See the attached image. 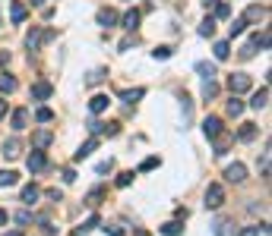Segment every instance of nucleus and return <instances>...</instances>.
<instances>
[{"label":"nucleus","instance_id":"1","mask_svg":"<svg viewBox=\"0 0 272 236\" xmlns=\"http://www.w3.org/2000/svg\"><path fill=\"white\" fill-rule=\"evenodd\" d=\"M206 208H212V211H215V208H222L225 205V189L218 186V183H209V189H206V201H203Z\"/></svg>","mask_w":272,"mask_h":236},{"label":"nucleus","instance_id":"2","mask_svg":"<svg viewBox=\"0 0 272 236\" xmlns=\"http://www.w3.org/2000/svg\"><path fill=\"white\" fill-rule=\"evenodd\" d=\"M250 76L247 73H234V76L228 79V89H231V94H244V91H250Z\"/></svg>","mask_w":272,"mask_h":236},{"label":"nucleus","instance_id":"3","mask_svg":"<svg viewBox=\"0 0 272 236\" xmlns=\"http://www.w3.org/2000/svg\"><path fill=\"white\" fill-rule=\"evenodd\" d=\"M225 180H228V183H244V180H247V167L244 164H228L225 167Z\"/></svg>","mask_w":272,"mask_h":236},{"label":"nucleus","instance_id":"4","mask_svg":"<svg viewBox=\"0 0 272 236\" xmlns=\"http://www.w3.org/2000/svg\"><path fill=\"white\" fill-rule=\"evenodd\" d=\"M25 167H29L32 173H42L44 167H48V158H44V151H35V148H32V154H29V161H25Z\"/></svg>","mask_w":272,"mask_h":236},{"label":"nucleus","instance_id":"5","mask_svg":"<svg viewBox=\"0 0 272 236\" xmlns=\"http://www.w3.org/2000/svg\"><path fill=\"white\" fill-rule=\"evenodd\" d=\"M54 142V132H48V129H38V132H32V148L35 151H44V148Z\"/></svg>","mask_w":272,"mask_h":236},{"label":"nucleus","instance_id":"6","mask_svg":"<svg viewBox=\"0 0 272 236\" xmlns=\"http://www.w3.org/2000/svg\"><path fill=\"white\" fill-rule=\"evenodd\" d=\"M203 132H206V139L222 136V120H218V117H206L203 120Z\"/></svg>","mask_w":272,"mask_h":236},{"label":"nucleus","instance_id":"7","mask_svg":"<svg viewBox=\"0 0 272 236\" xmlns=\"http://www.w3.org/2000/svg\"><path fill=\"white\" fill-rule=\"evenodd\" d=\"M48 38H54V32H29L25 44H29V51H38V47H42V41H48Z\"/></svg>","mask_w":272,"mask_h":236},{"label":"nucleus","instance_id":"8","mask_svg":"<svg viewBox=\"0 0 272 236\" xmlns=\"http://www.w3.org/2000/svg\"><path fill=\"white\" fill-rule=\"evenodd\" d=\"M25 16H29V10H25V6L19 3V0H13V3H10V19H13L16 25H22V22H25Z\"/></svg>","mask_w":272,"mask_h":236},{"label":"nucleus","instance_id":"9","mask_svg":"<svg viewBox=\"0 0 272 236\" xmlns=\"http://www.w3.org/2000/svg\"><path fill=\"white\" fill-rule=\"evenodd\" d=\"M95 148H98V136H92L89 142H83V145H79V151L73 154V161H83V158H89V154L95 151Z\"/></svg>","mask_w":272,"mask_h":236},{"label":"nucleus","instance_id":"10","mask_svg":"<svg viewBox=\"0 0 272 236\" xmlns=\"http://www.w3.org/2000/svg\"><path fill=\"white\" fill-rule=\"evenodd\" d=\"M108 104H111L108 94H95V98L89 101V110H92V113H105V110H108Z\"/></svg>","mask_w":272,"mask_h":236},{"label":"nucleus","instance_id":"11","mask_svg":"<svg viewBox=\"0 0 272 236\" xmlns=\"http://www.w3.org/2000/svg\"><path fill=\"white\" fill-rule=\"evenodd\" d=\"M51 91H54V89H51L48 82H35V85H32V98H35V101H48Z\"/></svg>","mask_w":272,"mask_h":236},{"label":"nucleus","instance_id":"12","mask_svg":"<svg viewBox=\"0 0 272 236\" xmlns=\"http://www.w3.org/2000/svg\"><path fill=\"white\" fill-rule=\"evenodd\" d=\"M266 104H269V89H260V91H253V101H250V107H253V110H263Z\"/></svg>","mask_w":272,"mask_h":236},{"label":"nucleus","instance_id":"13","mask_svg":"<svg viewBox=\"0 0 272 236\" xmlns=\"http://www.w3.org/2000/svg\"><path fill=\"white\" fill-rule=\"evenodd\" d=\"M263 16H266V6H250V10L244 13L241 19H244V22H260Z\"/></svg>","mask_w":272,"mask_h":236},{"label":"nucleus","instance_id":"14","mask_svg":"<svg viewBox=\"0 0 272 236\" xmlns=\"http://www.w3.org/2000/svg\"><path fill=\"white\" fill-rule=\"evenodd\" d=\"M158 230H162L165 236H181L184 233V224H181V220H168V224H162Z\"/></svg>","mask_w":272,"mask_h":236},{"label":"nucleus","instance_id":"15","mask_svg":"<svg viewBox=\"0 0 272 236\" xmlns=\"http://www.w3.org/2000/svg\"><path fill=\"white\" fill-rule=\"evenodd\" d=\"M29 126V110H13V129H25Z\"/></svg>","mask_w":272,"mask_h":236},{"label":"nucleus","instance_id":"16","mask_svg":"<svg viewBox=\"0 0 272 236\" xmlns=\"http://www.w3.org/2000/svg\"><path fill=\"white\" fill-rule=\"evenodd\" d=\"M98 25H105V29L117 25V13L114 10H102V13H98Z\"/></svg>","mask_w":272,"mask_h":236},{"label":"nucleus","instance_id":"17","mask_svg":"<svg viewBox=\"0 0 272 236\" xmlns=\"http://www.w3.org/2000/svg\"><path fill=\"white\" fill-rule=\"evenodd\" d=\"M196 73H200L203 79H215V63H209V60H200V63H196Z\"/></svg>","mask_w":272,"mask_h":236},{"label":"nucleus","instance_id":"18","mask_svg":"<svg viewBox=\"0 0 272 236\" xmlns=\"http://www.w3.org/2000/svg\"><path fill=\"white\" fill-rule=\"evenodd\" d=\"M136 25H139V10L124 13V29H127V32H136Z\"/></svg>","mask_w":272,"mask_h":236},{"label":"nucleus","instance_id":"19","mask_svg":"<svg viewBox=\"0 0 272 236\" xmlns=\"http://www.w3.org/2000/svg\"><path fill=\"white\" fill-rule=\"evenodd\" d=\"M237 139H241V142H253L256 139V123H244L241 132H237Z\"/></svg>","mask_w":272,"mask_h":236},{"label":"nucleus","instance_id":"20","mask_svg":"<svg viewBox=\"0 0 272 236\" xmlns=\"http://www.w3.org/2000/svg\"><path fill=\"white\" fill-rule=\"evenodd\" d=\"M237 230H234V224L231 220H218L215 224V236H234Z\"/></svg>","mask_w":272,"mask_h":236},{"label":"nucleus","instance_id":"21","mask_svg":"<svg viewBox=\"0 0 272 236\" xmlns=\"http://www.w3.org/2000/svg\"><path fill=\"white\" fill-rule=\"evenodd\" d=\"M0 91H3V94L16 91V79H13L10 73H3V76H0Z\"/></svg>","mask_w":272,"mask_h":236},{"label":"nucleus","instance_id":"22","mask_svg":"<svg viewBox=\"0 0 272 236\" xmlns=\"http://www.w3.org/2000/svg\"><path fill=\"white\" fill-rule=\"evenodd\" d=\"M19 148H22V145H19V139L3 142V154H6V158H19Z\"/></svg>","mask_w":272,"mask_h":236},{"label":"nucleus","instance_id":"23","mask_svg":"<svg viewBox=\"0 0 272 236\" xmlns=\"http://www.w3.org/2000/svg\"><path fill=\"white\" fill-rule=\"evenodd\" d=\"M95 227H98V214H92V218H89V220H85V224H83V227H76V230H73V236H83V233H89V230H95Z\"/></svg>","mask_w":272,"mask_h":236},{"label":"nucleus","instance_id":"24","mask_svg":"<svg viewBox=\"0 0 272 236\" xmlns=\"http://www.w3.org/2000/svg\"><path fill=\"white\" fill-rule=\"evenodd\" d=\"M200 35L203 38H212V35H215V19H203V22H200Z\"/></svg>","mask_w":272,"mask_h":236},{"label":"nucleus","instance_id":"25","mask_svg":"<svg viewBox=\"0 0 272 236\" xmlns=\"http://www.w3.org/2000/svg\"><path fill=\"white\" fill-rule=\"evenodd\" d=\"M215 94H218V85H215V79H206V82H203V98H206V101H212Z\"/></svg>","mask_w":272,"mask_h":236},{"label":"nucleus","instance_id":"26","mask_svg":"<svg viewBox=\"0 0 272 236\" xmlns=\"http://www.w3.org/2000/svg\"><path fill=\"white\" fill-rule=\"evenodd\" d=\"M212 13H215L218 19H228V16H231V6L225 3V0H215V6H212Z\"/></svg>","mask_w":272,"mask_h":236},{"label":"nucleus","instance_id":"27","mask_svg":"<svg viewBox=\"0 0 272 236\" xmlns=\"http://www.w3.org/2000/svg\"><path fill=\"white\" fill-rule=\"evenodd\" d=\"M244 113V101H237V94L228 101V117H241Z\"/></svg>","mask_w":272,"mask_h":236},{"label":"nucleus","instance_id":"28","mask_svg":"<svg viewBox=\"0 0 272 236\" xmlns=\"http://www.w3.org/2000/svg\"><path fill=\"white\" fill-rule=\"evenodd\" d=\"M38 195H42V192H38L35 186H25V189H22V201H25V205H35Z\"/></svg>","mask_w":272,"mask_h":236},{"label":"nucleus","instance_id":"29","mask_svg":"<svg viewBox=\"0 0 272 236\" xmlns=\"http://www.w3.org/2000/svg\"><path fill=\"white\" fill-rule=\"evenodd\" d=\"M35 120H38V123H51V120H54V110H51V107H38Z\"/></svg>","mask_w":272,"mask_h":236},{"label":"nucleus","instance_id":"30","mask_svg":"<svg viewBox=\"0 0 272 236\" xmlns=\"http://www.w3.org/2000/svg\"><path fill=\"white\" fill-rule=\"evenodd\" d=\"M16 180H19L16 170H0V186H13Z\"/></svg>","mask_w":272,"mask_h":236},{"label":"nucleus","instance_id":"31","mask_svg":"<svg viewBox=\"0 0 272 236\" xmlns=\"http://www.w3.org/2000/svg\"><path fill=\"white\" fill-rule=\"evenodd\" d=\"M215 139H218V142H215V154L222 158V154L228 151V145H231V136H215Z\"/></svg>","mask_w":272,"mask_h":236},{"label":"nucleus","instance_id":"32","mask_svg":"<svg viewBox=\"0 0 272 236\" xmlns=\"http://www.w3.org/2000/svg\"><path fill=\"white\" fill-rule=\"evenodd\" d=\"M143 94H146L143 89H133V91H121V98H124V101H127V104H136V101H139V98H143Z\"/></svg>","mask_w":272,"mask_h":236},{"label":"nucleus","instance_id":"33","mask_svg":"<svg viewBox=\"0 0 272 236\" xmlns=\"http://www.w3.org/2000/svg\"><path fill=\"white\" fill-rule=\"evenodd\" d=\"M105 76H108V70H92V73H89V79H85V85H98Z\"/></svg>","mask_w":272,"mask_h":236},{"label":"nucleus","instance_id":"34","mask_svg":"<svg viewBox=\"0 0 272 236\" xmlns=\"http://www.w3.org/2000/svg\"><path fill=\"white\" fill-rule=\"evenodd\" d=\"M228 54H231L228 41H218V44H215V60H228Z\"/></svg>","mask_w":272,"mask_h":236},{"label":"nucleus","instance_id":"35","mask_svg":"<svg viewBox=\"0 0 272 236\" xmlns=\"http://www.w3.org/2000/svg\"><path fill=\"white\" fill-rule=\"evenodd\" d=\"M244 29H247V22H244V19H234V22H231V38H234V35H241Z\"/></svg>","mask_w":272,"mask_h":236},{"label":"nucleus","instance_id":"36","mask_svg":"<svg viewBox=\"0 0 272 236\" xmlns=\"http://www.w3.org/2000/svg\"><path fill=\"white\" fill-rule=\"evenodd\" d=\"M152 57H155V60H168V57H171V47H155V51H152Z\"/></svg>","mask_w":272,"mask_h":236},{"label":"nucleus","instance_id":"37","mask_svg":"<svg viewBox=\"0 0 272 236\" xmlns=\"http://www.w3.org/2000/svg\"><path fill=\"white\" fill-rule=\"evenodd\" d=\"M89 132H92V136H102V132H105V123H98V120H89Z\"/></svg>","mask_w":272,"mask_h":236},{"label":"nucleus","instance_id":"38","mask_svg":"<svg viewBox=\"0 0 272 236\" xmlns=\"http://www.w3.org/2000/svg\"><path fill=\"white\" fill-rule=\"evenodd\" d=\"M155 167H158V158H146L143 164H139V170L146 173V170H155Z\"/></svg>","mask_w":272,"mask_h":236},{"label":"nucleus","instance_id":"39","mask_svg":"<svg viewBox=\"0 0 272 236\" xmlns=\"http://www.w3.org/2000/svg\"><path fill=\"white\" fill-rule=\"evenodd\" d=\"M130 183H133V173H130V170L117 177V186H121V189H124V186H130Z\"/></svg>","mask_w":272,"mask_h":236},{"label":"nucleus","instance_id":"40","mask_svg":"<svg viewBox=\"0 0 272 236\" xmlns=\"http://www.w3.org/2000/svg\"><path fill=\"white\" fill-rule=\"evenodd\" d=\"M234 236H260V227H244V230H237Z\"/></svg>","mask_w":272,"mask_h":236},{"label":"nucleus","instance_id":"41","mask_svg":"<svg viewBox=\"0 0 272 236\" xmlns=\"http://www.w3.org/2000/svg\"><path fill=\"white\" fill-rule=\"evenodd\" d=\"M105 230H108L111 236H127V233H124V227H117V224H111V227H105Z\"/></svg>","mask_w":272,"mask_h":236},{"label":"nucleus","instance_id":"42","mask_svg":"<svg viewBox=\"0 0 272 236\" xmlns=\"http://www.w3.org/2000/svg\"><path fill=\"white\" fill-rule=\"evenodd\" d=\"M102 195H105V192H102V189H95V192H92V195H89V205H92V208H95V205H98V199H102Z\"/></svg>","mask_w":272,"mask_h":236},{"label":"nucleus","instance_id":"43","mask_svg":"<svg viewBox=\"0 0 272 236\" xmlns=\"http://www.w3.org/2000/svg\"><path fill=\"white\" fill-rule=\"evenodd\" d=\"M111 167H114V161H102V164H98V173H108Z\"/></svg>","mask_w":272,"mask_h":236},{"label":"nucleus","instance_id":"44","mask_svg":"<svg viewBox=\"0 0 272 236\" xmlns=\"http://www.w3.org/2000/svg\"><path fill=\"white\" fill-rule=\"evenodd\" d=\"M16 220H19V224H29L32 214H29V211H19V214H16Z\"/></svg>","mask_w":272,"mask_h":236},{"label":"nucleus","instance_id":"45","mask_svg":"<svg viewBox=\"0 0 272 236\" xmlns=\"http://www.w3.org/2000/svg\"><path fill=\"white\" fill-rule=\"evenodd\" d=\"M133 44H136V38H124V41H121V51H130Z\"/></svg>","mask_w":272,"mask_h":236},{"label":"nucleus","instance_id":"46","mask_svg":"<svg viewBox=\"0 0 272 236\" xmlns=\"http://www.w3.org/2000/svg\"><path fill=\"white\" fill-rule=\"evenodd\" d=\"M73 180H76V173H73L70 167H67V170H63V183H73Z\"/></svg>","mask_w":272,"mask_h":236},{"label":"nucleus","instance_id":"47","mask_svg":"<svg viewBox=\"0 0 272 236\" xmlns=\"http://www.w3.org/2000/svg\"><path fill=\"white\" fill-rule=\"evenodd\" d=\"M3 117H6V101L0 98V120H3Z\"/></svg>","mask_w":272,"mask_h":236},{"label":"nucleus","instance_id":"48","mask_svg":"<svg viewBox=\"0 0 272 236\" xmlns=\"http://www.w3.org/2000/svg\"><path fill=\"white\" fill-rule=\"evenodd\" d=\"M0 224H6V211H3V208H0Z\"/></svg>","mask_w":272,"mask_h":236},{"label":"nucleus","instance_id":"49","mask_svg":"<svg viewBox=\"0 0 272 236\" xmlns=\"http://www.w3.org/2000/svg\"><path fill=\"white\" fill-rule=\"evenodd\" d=\"M44 3V0H32V6H42Z\"/></svg>","mask_w":272,"mask_h":236},{"label":"nucleus","instance_id":"50","mask_svg":"<svg viewBox=\"0 0 272 236\" xmlns=\"http://www.w3.org/2000/svg\"><path fill=\"white\" fill-rule=\"evenodd\" d=\"M6 236H22V233H19V230H13V233H6Z\"/></svg>","mask_w":272,"mask_h":236}]
</instances>
